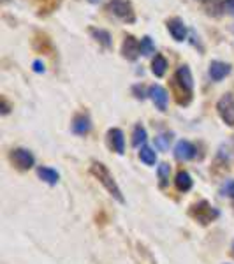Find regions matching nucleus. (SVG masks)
Instances as JSON below:
<instances>
[{
    "label": "nucleus",
    "instance_id": "f257e3e1",
    "mask_svg": "<svg viewBox=\"0 0 234 264\" xmlns=\"http://www.w3.org/2000/svg\"><path fill=\"white\" fill-rule=\"evenodd\" d=\"M90 171H92V174L99 180V183H101V185L109 192L111 197H114L118 203H125V197H124V194H122L120 187H118V183L114 182L113 174L109 173V169L104 166V164H102V162H93L92 167H90Z\"/></svg>",
    "mask_w": 234,
    "mask_h": 264
},
{
    "label": "nucleus",
    "instance_id": "f03ea898",
    "mask_svg": "<svg viewBox=\"0 0 234 264\" xmlns=\"http://www.w3.org/2000/svg\"><path fill=\"white\" fill-rule=\"evenodd\" d=\"M108 9L116 16L118 19L125 23H134L136 21V14H134V7L130 0H109Z\"/></svg>",
    "mask_w": 234,
    "mask_h": 264
},
{
    "label": "nucleus",
    "instance_id": "7ed1b4c3",
    "mask_svg": "<svg viewBox=\"0 0 234 264\" xmlns=\"http://www.w3.org/2000/svg\"><path fill=\"white\" fill-rule=\"evenodd\" d=\"M190 215H192V217L196 218L197 222L209 224L212 220H215L217 217H219V211H217L212 205H208L206 201H201V203H197V205L192 206V210H190Z\"/></svg>",
    "mask_w": 234,
    "mask_h": 264
},
{
    "label": "nucleus",
    "instance_id": "20e7f679",
    "mask_svg": "<svg viewBox=\"0 0 234 264\" xmlns=\"http://www.w3.org/2000/svg\"><path fill=\"white\" fill-rule=\"evenodd\" d=\"M217 111H219L220 118L224 120L227 125L234 127V97L231 94H225L224 97L217 102Z\"/></svg>",
    "mask_w": 234,
    "mask_h": 264
},
{
    "label": "nucleus",
    "instance_id": "39448f33",
    "mask_svg": "<svg viewBox=\"0 0 234 264\" xmlns=\"http://www.w3.org/2000/svg\"><path fill=\"white\" fill-rule=\"evenodd\" d=\"M11 161L21 171H29L35 164V159L34 155H32V151L25 150V148H16V150L11 151Z\"/></svg>",
    "mask_w": 234,
    "mask_h": 264
},
{
    "label": "nucleus",
    "instance_id": "423d86ee",
    "mask_svg": "<svg viewBox=\"0 0 234 264\" xmlns=\"http://www.w3.org/2000/svg\"><path fill=\"white\" fill-rule=\"evenodd\" d=\"M122 55L127 60H136L141 55V42L134 35H125L124 44H122Z\"/></svg>",
    "mask_w": 234,
    "mask_h": 264
},
{
    "label": "nucleus",
    "instance_id": "0eeeda50",
    "mask_svg": "<svg viewBox=\"0 0 234 264\" xmlns=\"http://www.w3.org/2000/svg\"><path fill=\"white\" fill-rule=\"evenodd\" d=\"M148 95L152 97L153 104H155V106H157L160 111H166V109H168L169 95H168V92H166V88H162L160 85H153V86H150Z\"/></svg>",
    "mask_w": 234,
    "mask_h": 264
},
{
    "label": "nucleus",
    "instance_id": "6e6552de",
    "mask_svg": "<svg viewBox=\"0 0 234 264\" xmlns=\"http://www.w3.org/2000/svg\"><path fill=\"white\" fill-rule=\"evenodd\" d=\"M168 30H169V34L173 35L174 41L181 42L187 39V27H185L183 19H180V18L168 19Z\"/></svg>",
    "mask_w": 234,
    "mask_h": 264
},
{
    "label": "nucleus",
    "instance_id": "1a4fd4ad",
    "mask_svg": "<svg viewBox=\"0 0 234 264\" xmlns=\"http://www.w3.org/2000/svg\"><path fill=\"white\" fill-rule=\"evenodd\" d=\"M173 79L180 86H183L187 92H190V94L194 92V79H192V74H190V69L187 65H181L180 69L176 71V74H174Z\"/></svg>",
    "mask_w": 234,
    "mask_h": 264
},
{
    "label": "nucleus",
    "instance_id": "9d476101",
    "mask_svg": "<svg viewBox=\"0 0 234 264\" xmlns=\"http://www.w3.org/2000/svg\"><path fill=\"white\" fill-rule=\"evenodd\" d=\"M229 73H231V65L225 62H220V60H213L209 63V78L213 81H222Z\"/></svg>",
    "mask_w": 234,
    "mask_h": 264
},
{
    "label": "nucleus",
    "instance_id": "9b49d317",
    "mask_svg": "<svg viewBox=\"0 0 234 264\" xmlns=\"http://www.w3.org/2000/svg\"><path fill=\"white\" fill-rule=\"evenodd\" d=\"M108 143L111 150L116 151V153L122 155L125 151V138H124V132L120 129H111L108 132Z\"/></svg>",
    "mask_w": 234,
    "mask_h": 264
},
{
    "label": "nucleus",
    "instance_id": "f8f14e48",
    "mask_svg": "<svg viewBox=\"0 0 234 264\" xmlns=\"http://www.w3.org/2000/svg\"><path fill=\"white\" fill-rule=\"evenodd\" d=\"M174 155L178 161H190L196 157V146L189 141H178L174 146Z\"/></svg>",
    "mask_w": 234,
    "mask_h": 264
},
{
    "label": "nucleus",
    "instance_id": "ddd939ff",
    "mask_svg": "<svg viewBox=\"0 0 234 264\" xmlns=\"http://www.w3.org/2000/svg\"><path fill=\"white\" fill-rule=\"evenodd\" d=\"M90 129H92V122H90V118L86 117V115H78V117L74 118L73 130L76 132V134L85 136V134H88Z\"/></svg>",
    "mask_w": 234,
    "mask_h": 264
},
{
    "label": "nucleus",
    "instance_id": "4468645a",
    "mask_svg": "<svg viewBox=\"0 0 234 264\" xmlns=\"http://www.w3.org/2000/svg\"><path fill=\"white\" fill-rule=\"evenodd\" d=\"M37 174L39 178H42L46 183H50V185H57L58 180H60V174L57 173L55 169H51V167H46V166H41L37 169Z\"/></svg>",
    "mask_w": 234,
    "mask_h": 264
},
{
    "label": "nucleus",
    "instance_id": "2eb2a0df",
    "mask_svg": "<svg viewBox=\"0 0 234 264\" xmlns=\"http://www.w3.org/2000/svg\"><path fill=\"white\" fill-rule=\"evenodd\" d=\"M174 183H176V189L180 192H187L192 189V176L187 171H180L174 178Z\"/></svg>",
    "mask_w": 234,
    "mask_h": 264
},
{
    "label": "nucleus",
    "instance_id": "dca6fc26",
    "mask_svg": "<svg viewBox=\"0 0 234 264\" xmlns=\"http://www.w3.org/2000/svg\"><path fill=\"white\" fill-rule=\"evenodd\" d=\"M166 69H168V60H166L162 55H155L152 62V73L157 76V78H162L166 74Z\"/></svg>",
    "mask_w": 234,
    "mask_h": 264
},
{
    "label": "nucleus",
    "instance_id": "f3484780",
    "mask_svg": "<svg viewBox=\"0 0 234 264\" xmlns=\"http://www.w3.org/2000/svg\"><path fill=\"white\" fill-rule=\"evenodd\" d=\"M34 48L39 53H48V51H51V41L48 39V35L37 34L34 37Z\"/></svg>",
    "mask_w": 234,
    "mask_h": 264
},
{
    "label": "nucleus",
    "instance_id": "a211bd4d",
    "mask_svg": "<svg viewBox=\"0 0 234 264\" xmlns=\"http://www.w3.org/2000/svg\"><path fill=\"white\" fill-rule=\"evenodd\" d=\"M139 159L146 164V166H153V164L157 162V153H155V150H153V148H150V146H141Z\"/></svg>",
    "mask_w": 234,
    "mask_h": 264
},
{
    "label": "nucleus",
    "instance_id": "6ab92c4d",
    "mask_svg": "<svg viewBox=\"0 0 234 264\" xmlns=\"http://www.w3.org/2000/svg\"><path fill=\"white\" fill-rule=\"evenodd\" d=\"M90 34L95 37V41H99L102 44V46L106 48H111V35L109 32L102 30V29H90Z\"/></svg>",
    "mask_w": 234,
    "mask_h": 264
},
{
    "label": "nucleus",
    "instance_id": "aec40b11",
    "mask_svg": "<svg viewBox=\"0 0 234 264\" xmlns=\"http://www.w3.org/2000/svg\"><path fill=\"white\" fill-rule=\"evenodd\" d=\"M146 129L143 125H136L134 127V134H132V145L136 148H139L141 145H145L146 143Z\"/></svg>",
    "mask_w": 234,
    "mask_h": 264
},
{
    "label": "nucleus",
    "instance_id": "412c9836",
    "mask_svg": "<svg viewBox=\"0 0 234 264\" xmlns=\"http://www.w3.org/2000/svg\"><path fill=\"white\" fill-rule=\"evenodd\" d=\"M153 51H155V44H153L152 37H150V35H145V37L141 39V55L148 57V55H152Z\"/></svg>",
    "mask_w": 234,
    "mask_h": 264
},
{
    "label": "nucleus",
    "instance_id": "4be33fe9",
    "mask_svg": "<svg viewBox=\"0 0 234 264\" xmlns=\"http://www.w3.org/2000/svg\"><path fill=\"white\" fill-rule=\"evenodd\" d=\"M169 173H171V167L169 164H160L157 169V174H158V180H160V185H166L169 182Z\"/></svg>",
    "mask_w": 234,
    "mask_h": 264
},
{
    "label": "nucleus",
    "instance_id": "5701e85b",
    "mask_svg": "<svg viewBox=\"0 0 234 264\" xmlns=\"http://www.w3.org/2000/svg\"><path fill=\"white\" fill-rule=\"evenodd\" d=\"M224 194L229 195V197H234V180H229V182H225Z\"/></svg>",
    "mask_w": 234,
    "mask_h": 264
},
{
    "label": "nucleus",
    "instance_id": "b1692460",
    "mask_svg": "<svg viewBox=\"0 0 234 264\" xmlns=\"http://www.w3.org/2000/svg\"><path fill=\"white\" fill-rule=\"evenodd\" d=\"M169 141H171V138H168V136H158L157 138V145L162 148V150H166L169 145Z\"/></svg>",
    "mask_w": 234,
    "mask_h": 264
},
{
    "label": "nucleus",
    "instance_id": "393cba45",
    "mask_svg": "<svg viewBox=\"0 0 234 264\" xmlns=\"http://www.w3.org/2000/svg\"><path fill=\"white\" fill-rule=\"evenodd\" d=\"M224 9H227L229 14H234V0H224Z\"/></svg>",
    "mask_w": 234,
    "mask_h": 264
},
{
    "label": "nucleus",
    "instance_id": "a878e982",
    "mask_svg": "<svg viewBox=\"0 0 234 264\" xmlns=\"http://www.w3.org/2000/svg\"><path fill=\"white\" fill-rule=\"evenodd\" d=\"M34 71L35 73H44V63L41 60H35L34 62Z\"/></svg>",
    "mask_w": 234,
    "mask_h": 264
},
{
    "label": "nucleus",
    "instance_id": "bb28decb",
    "mask_svg": "<svg viewBox=\"0 0 234 264\" xmlns=\"http://www.w3.org/2000/svg\"><path fill=\"white\" fill-rule=\"evenodd\" d=\"M2 113H4V115L9 113V104H7L6 99H2Z\"/></svg>",
    "mask_w": 234,
    "mask_h": 264
},
{
    "label": "nucleus",
    "instance_id": "cd10ccee",
    "mask_svg": "<svg viewBox=\"0 0 234 264\" xmlns=\"http://www.w3.org/2000/svg\"><path fill=\"white\" fill-rule=\"evenodd\" d=\"M90 2H92V4H97V2H101V0H90Z\"/></svg>",
    "mask_w": 234,
    "mask_h": 264
},
{
    "label": "nucleus",
    "instance_id": "c85d7f7f",
    "mask_svg": "<svg viewBox=\"0 0 234 264\" xmlns=\"http://www.w3.org/2000/svg\"><path fill=\"white\" fill-rule=\"evenodd\" d=\"M232 255H234V247H232Z\"/></svg>",
    "mask_w": 234,
    "mask_h": 264
},
{
    "label": "nucleus",
    "instance_id": "c756f323",
    "mask_svg": "<svg viewBox=\"0 0 234 264\" xmlns=\"http://www.w3.org/2000/svg\"><path fill=\"white\" fill-rule=\"evenodd\" d=\"M201 2H206V0H201Z\"/></svg>",
    "mask_w": 234,
    "mask_h": 264
}]
</instances>
